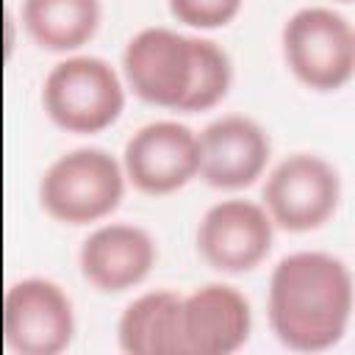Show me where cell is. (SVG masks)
I'll use <instances>...</instances> for the list:
<instances>
[{"label": "cell", "instance_id": "obj_1", "mask_svg": "<svg viewBox=\"0 0 355 355\" xmlns=\"http://www.w3.org/2000/svg\"><path fill=\"white\" fill-rule=\"evenodd\" d=\"M266 313L283 347L294 352L333 347L352 313V275L347 263L322 250L283 255L269 275Z\"/></svg>", "mask_w": 355, "mask_h": 355}, {"label": "cell", "instance_id": "obj_2", "mask_svg": "<svg viewBox=\"0 0 355 355\" xmlns=\"http://www.w3.org/2000/svg\"><path fill=\"white\" fill-rule=\"evenodd\" d=\"M122 194V164L103 147L67 150L39 178L42 208L64 225H89L108 216Z\"/></svg>", "mask_w": 355, "mask_h": 355}, {"label": "cell", "instance_id": "obj_3", "mask_svg": "<svg viewBox=\"0 0 355 355\" xmlns=\"http://www.w3.org/2000/svg\"><path fill=\"white\" fill-rule=\"evenodd\" d=\"M42 105L58 128L69 133H97L119 119L125 83L100 55H67L44 75Z\"/></svg>", "mask_w": 355, "mask_h": 355}, {"label": "cell", "instance_id": "obj_4", "mask_svg": "<svg viewBox=\"0 0 355 355\" xmlns=\"http://www.w3.org/2000/svg\"><path fill=\"white\" fill-rule=\"evenodd\" d=\"M286 67L316 92H333L352 78L355 31L349 19L324 6L297 8L280 31Z\"/></svg>", "mask_w": 355, "mask_h": 355}, {"label": "cell", "instance_id": "obj_5", "mask_svg": "<svg viewBox=\"0 0 355 355\" xmlns=\"http://www.w3.org/2000/svg\"><path fill=\"white\" fill-rule=\"evenodd\" d=\"M341 200L338 169L316 153H291L272 166L263 183V208L286 230L302 233L324 225Z\"/></svg>", "mask_w": 355, "mask_h": 355}, {"label": "cell", "instance_id": "obj_6", "mask_svg": "<svg viewBox=\"0 0 355 355\" xmlns=\"http://www.w3.org/2000/svg\"><path fill=\"white\" fill-rule=\"evenodd\" d=\"M3 336L11 352L58 355L72 344L75 311L67 291L47 277H22L3 297Z\"/></svg>", "mask_w": 355, "mask_h": 355}, {"label": "cell", "instance_id": "obj_7", "mask_svg": "<svg viewBox=\"0 0 355 355\" xmlns=\"http://www.w3.org/2000/svg\"><path fill=\"white\" fill-rule=\"evenodd\" d=\"M194 36L150 25L136 31L122 50V75L136 97L161 108H180L189 89Z\"/></svg>", "mask_w": 355, "mask_h": 355}, {"label": "cell", "instance_id": "obj_8", "mask_svg": "<svg viewBox=\"0 0 355 355\" xmlns=\"http://www.w3.org/2000/svg\"><path fill=\"white\" fill-rule=\"evenodd\" d=\"M122 172L144 194H169L183 189L200 169L197 133L175 119L141 125L122 150Z\"/></svg>", "mask_w": 355, "mask_h": 355}, {"label": "cell", "instance_id": "obj_9", "mask_svg": "<svg viewBox=\"0 0 355 355\" xmlns=\"http://www.w3.org/2000/svg\"><path fill=\"white\" fill-rule=\"evenodd\" d=\"M197 252L219 272H250L272 250L275 222L266 208L252 200L230 197L214 202L197 225Z\"/></svg>", "mask_w": 355, "mask_h": 355}, {"label": "cell", "instance_id": "obj_10", "mask_svg": "<svg viewBox=\"0 0 355 355\" xmlns=\"http://www.w3.org/2000/svg\"><path fill=\"white\" fill-rule=\"evenodd\" d=\"M197 175L214 189H244L255 183L272 155L269 133L247 114H222L197 133Z\"/></svg>", "mask_w": 355, "mask_h": 355}, {"label": "cell", "instance_id": "obj_11", "mask_svg": "<svg viewBox=\"0 0 355 355\" xmlns=\"http://www.w3.org/2000/svg\"><path fill=\"white\" fill-rule=\"evenodd\" d=\"M250 330V300L230 283H205L180 297V355H230Z\"/></svg>", "mask_w": 355, "mask_h": 355}, {"label": "cell", "instance_id": "obj_12", "mask_svg": "<svg viewBox=\"0 0 355 355\" xmlns=\"http://www.w3.org/2000/svg\"><path fill=\"white\" fill-rule=\"evenodd\" d=\"M155 239L133 222H105L78 250L80 275L103 294H122L139 286L155 266Z\"/></svg>", "mask_w": 355, "mask_h": 355}, {"label": "cell", "instance_id": "obj_13", "mask_svg": "<svg viewBox=\"0 0 355 355\" xmlns=\"http://www.w3.org/2000/svg\"><path fill=\"white\" fill-rule=\"evenodd\" d=\"M125 355H180V294L169 288L130 300L116 322Z\"/></svg>", "mask_w": 355, "mask_h": 355}, {"label": "cell", "instance_id": "obj_14", "mask_svg": "<svg viewBox=\"0 0 355 355\" xmlns=\"http://www.w3.org/2000/svg\"><path fill=\"white\" fill-rule=\"evenodd\" d=\"M103 17L100 0H22V25L31 39L53 53L86 44Z\"/></svg>", "mask_w": 355, "mask_h": 355}, {"label": "cell", "instance_id": "obj_15", "mask_svg": "<svg viewBox=\"0 0 355 355\" xmlns=\"http://www.w3.org/2000/svg\"><path fill=\"white\" fill-rule=\"evenodd\" d=\"M233 80V61L222 44L205 36H194V58H191V78L189 89L180 100L178 111H205L216 105Z\"/></svg>", "mask_w": 355, "mask_h": 355}, {"label": "cell", "instance_id": "obj_16", "mask_svg": "<svg viewBox=\"0 0 355 355\" xmlns=\"http://www.w3.org/2000/svg\"><path fill=\"white\" fill-rule=\"evenodd\" d=\"M244 0H166L172 17L189 28H222L227 25Z\"/></svg>", "mask_w": 355, "mask_h": 355}]
</instances>
